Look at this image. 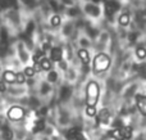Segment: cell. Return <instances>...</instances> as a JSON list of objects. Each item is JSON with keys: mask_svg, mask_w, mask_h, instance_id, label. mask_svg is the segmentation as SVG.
<instances>
[{"mask_svg": "<svg viewBox=\"0 0 146 140\" xmlns=\"http://www.w3.org/2000/svg\"><path fill=\"white\" fill-rule=\"evenodd\" d=\"M82 19V18H81ZM72 21V19H67V18H63V22H62L60 27L55 31L56 37H58V41L60 44L63 43H71V41L74 39L76 33H77L78 28H80V21Z\"/></svg>", "mask_w": 146, "mask_h": 140, "instance_id": "5", "label": "cell"}, {"mask_svg": "<svg viewBox=\"0 0 146 140\" xmlns=\"http://www.w3.org/2000/svg\"><path fill=\"white\" fill-rule=\"evenodd\" d=\"M101 89H103V82L88 75V77L82 84L85 105H87V107H98L99 102L101 99Z\"/></svg>", "mask_w": 146, "mask_h": 140, "instance_id": "3", "label": "cell"}, {"mask_svg": "<svg viewBox=\"0 0 146 140\" xmlns=\"http://www.w3.org/2000/svg\"><path fill=\"white\" fill-rule=\"evenodd\" d=\"M76 49H87V50H92V39L88 37L82 30H78L76 33L74 39L71 41Z\"/></svg>", "mask_w": 146, "mask_h": 140, "instance_id": "11", "label": "cell"}, {"mask_svg": "<svg viewBox=\"0 0 146 140\" xmlns=\"http://www.w3.org/2000/svg\"><path fill=\"white\" fill-rule=\"evenodd\" d=\"M113 68V54L109 51L94 53L91 63L88 66V75L98 80H104Z\"/></svg>", "mask_w": 146, "mask_h": 140, "instance_id": "1", "label": "cell"}, {"mask_svg": "<svg viewBox=\"0 0 146 140\" xmlns=\"http://www.w3.org/2000/svg\"><path fill=\"white\" fill-rule=\"evenodd\" d=\"M94 51L92 50H87V49H76L74 50V58L80 62V64L85 68H87L88 71V66L91 63V59H92Z\"/></svg>", "mask_w": 146, "mask_h": 140, "instance_id": "14", "label": "cell"}, {"mask_svg": "<svg viewBox=\"0 0 146 140\" xmlns=\"http://www.w3.org/2000/svg\"><path fill=\"white\" fill-rule=\"evenodd\" d=\"M22 73L26 76V79H27V81H31V80H35V79H37L38 76H41V75H38L37 72H36V69H35V67L32 66V64H28V66H25V67H22Z\"/></svg>", "mask_w": 146, "mask_h": 140, "instance_id": "21", "label": "cell"}, {"mask_svg": "<svg viewBox=\"0 0 146 140\" xmlns=\"http://www.w3.org/2000/svg\"><path fill=\"white\" fill-rule=\"evenodd\" d=\"M132 25V9L128 7H121L118 13L114 17V21L110 26L123 28V30H129Z\"/></svg>", "mask_w": 146, "mask_h": 140, "instance_id": "7", "label": "cell"}, {"mask_svg": "<svg viewBox=\"0 0 146 140\" xmlns=\"http://www.w3.org/2000/svg\"><path fill=\"white\" fill-rule=\"evenodd\" d=\"M3 69H4V66H3V62H1V61H0V75H1Z\"/></svg>", "mask_w": 146, "mask_h": 140, "instance_id": "31", "label": "cell"}, {"mask_svg": "<svg viewBox=\"0 0 146 140\" xmlns=\"http://www.w3.org/2000/svg\"><path fill=\"white\" fill-rule=\"evenodd\" d=\"M40 0H17V7L26 13H32L37 8Z\"/></svg>", "mask_w": 146, "mask_h": 140, "instance_id": "19", "label": "cell"}, {"mask_svg": "<svg viewBox=\"0 0 146 140\" xmlns=\"http://www.w3.org/2000/svg\"><path fill=\"white\" fill-rule=\"evenodd\" d=\"M74 140H86V139H85V136H83V134H81V135L78 136V138H76Z\"/></svg>", "mask_w": 146, "mask_h": 140, "instance_id": "30", "label": "cell"}, {"mask_svg": "<svg viewBox=\"0 0 146 140\" xmlns=\"http://www.w3.org/2000/svg\"><path fill=\"white\" fill-rule=\"evenodd\" d=\"M0 135H1V138L4 140H13L14 139V131H13V129L10 127V126L5 125V123H3V125H0Z\"/></svg>", "mask_w": 146, "mask_h": 140, "instance_id": "22", "label": "cell"}, {"mask_svg": "<svg viewBox=\"0 0 146 140\" xmlns=\"http://www.w3.org/2000/svg\"><path fill=\"white\" fill-rule=\"evenodd\" d=\"M41 77H42L46 82H49L50 85H53V86H55V87L62 82V73L55 68V67H54V68H51L50 71L42 73V75H41Z\"/></svg>", "mask_w": 146, "mask_h": 140, "instance_id": "17", "label": "cell"}, {"mask_svg": "<svg viewBox=\"0 0 146 140\" xmlns=\"http://www.w3.org/2000/svg\"><path fill=\"white\" fill-rule=\"evenodd\" d=\"M15 71H12V69H8V68H4L0 75V79L5 82L7 85H13L15 84Z\"/></svg>", "mask_w": 146, "mask_h": 140, "instance_id": "20", "label": "cell"}, {"mask_svg": "<svg viewBox=\"0 0 146 140\" xmlns=\"http://www.w3.org/2000/svg\"><path fill=\"white\" fill-rule=\"evenodd\" d=\"M15 84L17 85L27 84V79H26V76L22 73V71H17V73H15Z\"/></svg>", "mask_w": 146, "mask_h": 140, "instance_id": "27", "label": "cell"}, {"mask_svg": "<svg viewBox=\"0 0 146 140\" xmlns=\"http://www.w3.org/2000/svg\"><path fill=\"white\" fill-rule=\"evenodd\" d=\"M27 116V111L23 105H19V104H12L10 107H8L7 112H5V117L9 122L12 123H17V122H21L23 121Z\"/></svg>", "mask_w": 146, "mask_h": 140, "instance_id": "9", "label": "cell"}, {"mask_svg": "<svg viewBox=\"0 0 146 140\" xmlns=\"http://www.w3.org/2000/svg\"><path fill=\"white\" fill-rule=\"evenodd\" d=\"M10 41L5 40V39L0 37V61H4L5 55H7V51H8V46H9Z\"/></svg>", "mask_w": 146, "mask_h": 140, "instance_id": "26", "label": "cell"}, {"mask_svg": "<svg viewBox=\"0 0 146 140\" xmlns=\"http://www.w3.org/2000/svg\"><path fill=\"white\" fill-rule=\"evenodd\" d=\"M122 135H123V140H131L133 138V127L131 125H123L121 127Z\"/></svg>", "mask_w": 146, "mask_h": 140, "instance_id": "25", "label": "cell"}, {"mask_svg": "<svg viewBox=\"0 0 146 140\" xmlns=\"http://www.w3.org/2000/svg\"><path fill=\"white\" fill-rule=\"evenodd\" d=\"M62 22H63V15L60 14V13H50L49 14V17L45 19V22H44V25L46 26V27L49 28V30L51 31H56L59 27H60Z\"/></svg>", "mask_w": 146, "mask_h": 140, "instance_id": "15", "label": "cell"}, {"mask_svg": "<svg viewBox=\"0 0 146 140\" xmlns=\"http://www.w3.org/2000/svg\"><path fill=\"white\" fill-rule=\"evenodd\" d=\"M31 91V89L27 85H17L13 84L8 86V91H7V97L10 98H23V97H28V93Z\"/></svg>", "mask_w": 146, "mask_h": 140, "instance_id": "13", "label": "cell"}, {"mask_svg": "<svg viewBox=\"0 0 146 140\" xmlns=\"http://www.w3.org/2000/svg\"><path fill=\"white\" fill-rule=\"evenodd\" d=\"M13 44H14L15 57L19 61V63L22 64V67L32 64V50H31L28 41L22 37H18L13 41Z\"/></svg>", "mask_w": 146, "mask_h": 140, "instance_id": "6", "label": "cell"}, {"mask_svg": "<svg viewBox=\"0 0 146 140\" xmlns=\"http://www.w3.org/2000/svg\"><path fill=\"white\" fill-rule=\"evenodd\" d=\"M132 100L135 102V105H136V109L139 111V113L144 117L146 115V95H145L144 89L139 90V91L135 94Z\"/></svg>", "mask_w": 146, "mask_h": 140, "instance_id": "18", "label": "cell"}, {"mask_svg": "<svg viewBox=\"0 0 146 140\" xmlns=\"http://www.w3.org/2000/svg\"><path fill=\"white\" fill-rule=\"evenodd\" d=\"M109 139L111 140H123V135H122L121 127H111L110 130L106 133Z\"/></svg>", "mask_w": 146, "mask_h": 140, "instance_id": "24", "label": "cell"}, {"mask_svg": "<svg viewBox=\"0 0 146 140\" xmlns=\"http://www.w3.org/2000/svg\"><path fill=\"white\" fill-rule=\"evenodd\" d=\"M77 3L81 10V17L85 22L90 23L96 28H101L105 26L103 3H92L90 0H78Z\"/></svg>", "mask_w": 146, "mask_h": 140, "instance_id": "2", "label": "cell"}, {"mask_svg": "<svg viewBox=\"0 0 146 140\" xmlns=\"http://www.w3.org/2000/svg\"><path fill=\"white\" fill-rule=\"evenodd\" d=\"M129 57L132 62L139 66H142L146 62V48H145V40L139 41L129 49Z\"/></svg>", "mask_w": 146, "mask_h": 140, "instance_id": "10", "label": "cell"}, {"mask_svg": "<svg viewBox=\"0 0 146 140\" xmlns=\"http://www.w3.org/2000/svg\"><path fill=\"white\" fill-rule=\"evenodd\" d=\"M8 86H9V85H7L1 79H0V97H5V95H7Z\"/></svg>", "mask_w": 146, "mask_h": 140, "instance_id": "29", "label": "cell"}, {"mask_svg": "<svg viewBox=\"0 0 146 140\" xmlns=\"http://www.w3.org/2000/svg\"><path fill=\"white\" fill-rule=\"evenodd\" d=\"M114 48V37L111 30L108 26H104L98 31L92 44V51H109L111 53Z\"/></svg>", "mask_w": 146, "mask_h": 140, "instance_id": "4", "label": "cell"}, {"mask_svg": "<svg viewBox=\"0 0 146 140\" xmlns=\"http://www.w3.org/2000/svg\"><path fill=\"white\" fill-rule=\"evenodd\" d=\"M111 118H113V115H111V111L109 107H101L100 109H98L95 116L96 120V126L101 127V126H108L110 125Z\"/></svg>", "mask_w": 146, "mask_h": 140, "instance_id": "12", "label": "cell"}, {"mask_svg": "<svg viewBox=\"0 0 146 140\" xmlns=\"http://www.w3.org/2000/svg\"><path fill=\"white\" fill-rule=\"evenodd\" d=\"M96 112H98V107H87L85 105V115L88 118H95Z\"/></svg>", "mask_w": 146, "mask_h": 140, "instance_id": "28", "label": "cell"}, {"mask_svg": "<svg viewBox=\"0 0 146 140\" xmlns=\"http://www.w3.org/2000/svg\"><path fill=\"white\" fill-rule=\"evenodd\" d=\"M46 57L50 59V62L54 64V66H55L56 63H59L62 59H64L63 58V46H62V44H54V45L50 48V50L48 51Z\"/></svg>", "mask_w": 146, "mask_h": 140, "instance_id": "16", "label": "cell"}, {"mask_svg": "<svg viewBox=\"0 0 146 140\" xmlns=\"http://www.w3.org/2000/svg\"><path fill=\"white\" fill-rule=\"evenodd\" d=\"M82 134V131H81V129L78 127V126H71V127L67 129L66 131V140H74L76 138H78V136Z\"/></svg>", "mask_w": 146, "mask_h": 140, "instance_id": "23", "label": "cell"}, {"mask_svg": "<svg viewBox=\"0 0 146 140\" xmlns=\"http://www.w3.org/2000/svg\"><path fill=\"white\" fill-rule=\"evenodd\" d=\"M31 90H33L38 98H49V97H51V95H54V93H55V86L50 85L41 76H38L37 79L35 80V82H33Z\"/></svg>", "mask_w": 146, "mask_h": 140, "instance_id": "8", "label": "cell"}]
</instances>
